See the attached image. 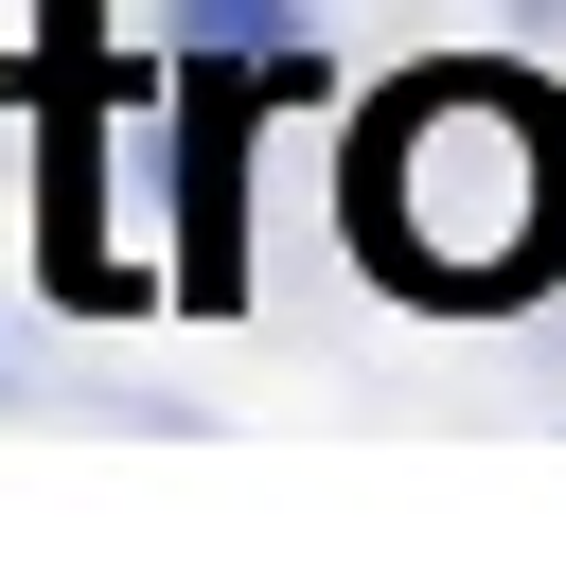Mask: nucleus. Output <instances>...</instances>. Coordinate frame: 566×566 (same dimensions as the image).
<instances>
[{
	"label": "nucleus",
	"mask_w": 566,
	"mask_h": 566,
	"mask_svg": "<svg viewBox=\"0 0 566 566\" xmlns=\"http://www.w3.org/2000/svg\"><path fill=\"white\" fill-rule=\"evenodd\" d=\"M35 265H53V301H142V265L106 248V124L124 106H159V71H124L106 53V18L88 0H53L35 18Z\"/></svg>",
	"instance_id": "obj_2"
},
{
	"label": "nucleus",
	"mask_w": 566,
	"mask_h": 566,
	"mask_svg": "<svg viewBox=\"0 0 566 566\" xmlns=\"http://www.w3.org/2000/svg\"><path fill=\"white\" fill-rule=\"evenodd\" d=\"M336 248L407 318H513L566 283V88L531 53H407L336 124Z\"/></svg>",
	"instance_id": "obj_1"
}]
</instances>
